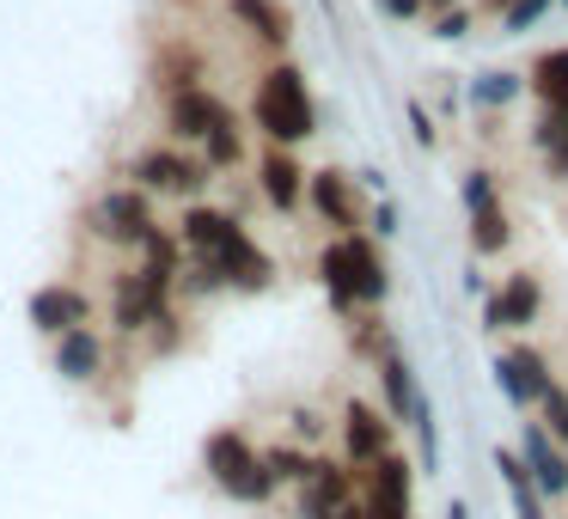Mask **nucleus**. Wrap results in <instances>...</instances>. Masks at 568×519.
<instances>
[{
  "label": "nucleus",
  "instance_id": "nucleus-1",
  "mask_svg": "<svg viewBox=\"0 0 568 519\" xmlns=\"http://www.w3.org/2000/svg\"><path fill=\"white\" fill-rule=\"evenodd\" d=\"M251 116H257V129L270 135V147H300V141H312L318 104H312V92H306V74H300L294 62H275L270 74H257Z\"/></svg>",
  "mask_w": 568,
  "mask_h": 519
},
{
  "label": "nucleus",
  "instance_id": "nucleus-2",
  "mask_svg": "<svg viewBox=\"0 0 568 519\" xmlns=\"http://www.w3.org/2000/svg\"><path fill=\"white\" fill-rule=\"evenodd\" d=\"M202 465H209V477L221 482L233 501H245V507H263L275 495V477L263 470V452L239 428L209 434V440H202Z\"/></svg>",
  "mask_w": 568,
  "mask_h": 519
},
{
  "label": "nucleus",
  "instance_id": "nucleus-3",
  "mask_svg": "<svg viewBox=\"0 0 568 519\" xmlns=\"http://www.w3.org/2000/svg\"><path fill=\"white\" fill-rule=\"evenodd\" d=\"M245 238H251L245 226H239L226 208H209V202H190L184 221H178V245L214 257V263H221V275H226V263L239 257V245H245Z\"/></svg>",
  "mask_w": 568,
  "mask_h": 519
},
{
  "label": "nucleus",
  "instance_id": "nucleus-4",
  "mask_svg": "<svg viewBox=\"0 0 568 519\" xmlns=\"http://www.w3.org/2000/svg\"><path fill=\"white\" fill-rule=\"evenodd\" d=\"M129 177H135V190H160V196H202V184H209V165L190 160V153H172V147H148L135 153V165H129Z\"/></svg>",
  "mask_w": 568,
  "mask_h": 519
},
{
  "label": "nucleus",
  "instance_id": "nucleus-5",
  "mask_svg": "<svg viewBox=\"0 0 568 519\" xmlns=\"http://www.w3.org/2000/svg\"><path fill=\"white\" fill-rule=\"evenodd\" d=\"M87 226L99 238H111V245H141V238L153 233V202H148V190H104L99 196V208L87 214Z\"/></svg>",
  "mask_w": 568,
  "mask_h": 519
},
{
  "label": "nucleus",
  "instance_id": "nucleus-6",
  "mask_svg": "<svg viewBox=\"0 0 568 519\" xmlns=\"http://www.w3.org/2000/svg\"><path fill=\"white\" fill-rule=\"evenodd\" d=\"M519 458H526V477H531V489H538V501H562L568 495V452L544 434V421H526Z\"/></svg>",
  "mask_w": 568,
  "mask_h": 519
},
{
  "label": "nucleus",
  "instance_id": "nucleus-7",
  "mask_svg": "<svg viewBox=\"0 0 568 519\" xmlns=\"http://www.w3.org/2000/svg\"><path fill=\"white\" fill-rule=\"evenodd\" d=\"M306 202L318 208L324 226H336V238H343V233H361V226H367V214H361V196H355V184H348L343 172H306Z\"/></svg>",
  "mask_w": 568,
  "mask_h": 519
},
{
  "label": "nucleus",
  "instance_id": "nucleus-8",
  "mask_svg": "<svg viewBox=\"0 0 568 519\" xmlns=\"http://www.w3.org/2000/svg\"><path fill=\"white\" fill-rule=\"evenodd\" d=\"M343 458L355 470H367L373 458L385 452V446H392V421H385V409H373V404H361V397H348L343 404Z\"/></svg>",
  "mask_w": 568,
  "mask_h": 519
},
{
  "label": "nucleus",
  "instance_id": "nucleus-9",
  "mask_svg": "<svg viewBox=\"0 0 568 519\" xmlns=\"http://www.w3.org/2000/svg\"><path fill=\"white\" fill-rule=\"evenodd\" d=\"M348 495H355V470H348L343 458H312V477L300 482L294 519H331Z\"/></svg>",
  "mask_w": 568,
  "mask_h": 519
},
{
  "label": "nucleus",
  "instance_id": "nucleus-10",
  "mask_svg": "<svg viewBox=\"0 0 568 519\" xmlns=\"http://www.w3.org/2000/svg\"><path fill=\"white\" fill-rule=\"evenodd\" d=\"M538 312H544V287H538L531 269H519L489 294L483 318H489V330H526V324H538Z\"/></svg>",
  "mask_w": 568,
  "mask_h": 519
},
{
  "label": "nucleus",
  "instance_id": "nucleus-11",
  "mask_svg": "<svg viewBox=\"0 0 568 519\" xmlns=\"http://www.w3.org/2000/svg\"><path fill=\"white\" fill-rule=\"evenodd\" d=\"M226 104H221V92H209V86H184V92H172L165 99V129H172V141H202L214 123H226Z\"/></svg>",
  "mask_w": 568,
  "mask_h": 519
},
{
  "label": "nucleus",
  "instance_id": "nucleus-12",
  "mask_svg": "<svg viewBox=\"0 0 568 519\" xmlns=\"http://www.w3.org/2000/svg\"><path fill=\"white\" fill-rule=\"evenodd\" d=\"M257 190L275 214H294L306 202V165L294 160V147H270L257 160Z\"/></svg>",
  "mask_w": 568,
  "mask_h": 519
},
{
  "label": "nucleus",
  "instance_id": "nucleus-13",
  "mask_svg": "<svg viewBox=\"0 0 568 519\" xmlns=\"http://www.w3.org/2000/svg\"><path fill=\"white\" fill-rule=\"evenodd\" d=\"M26 318L38 324L43 336H62V330H74V324H92V299L80 294V287L50 282V287H38V294H31Z\"/></svg>",
  "mask_w": 568,
  "mask_h": 519
},
{
  "label": "nucleus",
  "instance_id": "nucleus-14",
  "mask_svg": "<svg viewBox=\"0 0 568 519\" xmlns=\"http://www.w3.org/2000/svg\"><path fill=\"white\" fill-rule=\"evenodd\" d=\"M343 251H348V275H355V306H385V294H392V269H385L379 245H373L367 233H343Z\"/></svg>",
  "mask_w": 568,
  "mask_h": 519
},
{
  "label": "nucleus",
  "instance_id": "nucleus-15",
  "mask_svg": "<svg viewBox=\"0 0 568 519\" xmlns=\"http://www.w3.org/2000/svg\"><path fill=\"white\" fill-rule=\"evenodd\" d=\"M50 343H55V373H62L68 385L99 379V367H104V343H99V330H92V324H74V330L50 336Z\"/></svg>",
  "mask_w": 568,
  "mask_h": 519
},
{
  "label": "nucleus",
  "instance_id": "nucleus-16",
  "mask_svg": "<svg viewBox=\"0 0 568 519\" xmlns=\"http://www.w3.org/2000/svg\"><path fill=\"white\" fill-rule=\"evenodd\" d=\"M379 379H385V421H409V409L422 404V385H416V367H409L397 348H385L379 355Z\"/></svg>",
  "mask_w": 568,
  "mask_h": 519
},
{
  "label": "nucleus",
  "instance_id": "nucleus-17",
  "mask_svg": "<svg viewBox=\"0 0 568 519\" xmlns=\"http://www.w3.org/2000/svg\"><path fill=\"white\" fill-rule=\"evenodd\" d=\"M531 92H538L544 111H568V43H556V50H544L538 62H531Z\"/></svg>",
  "mask_w": 568,
  "mask_h": 519
},
{
  "label": "nucleus",
  "instance_id": "nucleus-18",
  "mask_svg": "<svg viewBox=\"0 0 568 519\" xmlns=\"http://www.w3.org/2000/svg\"><path fill=\"white\" fill-rule=\"evenodd\" d=\"M153 86H165V99L184 86H202V55L190 43H160V55H153Z\"/></svg>",
  "mask_w": 568,
  "mask_h": 519
},
{
  "label": "nucleus",
  "instance_id": "nucleus-19",
  "mask_svg": "<svg viewBox=\"0 0 568 519\" xmlns=\"http://www.w3.org/2000/svg\"><path fill=\"white\" fill-rule=\"evenodd\" d=\"M233 19L251 31V38L275 43V50L294 38V19H287V7H275V0H233Z\"/></svg>",
  "mask_w": 568,
  "mask_h": 519
},
{
  "label": "nucleus",
  "instance_id": "nucleus-20",
  "mask_svg": "<svg viewBox=\"0 0 568 519\" xmlns=\"http://www.w3.org/2000/svg\"><path fill=\"white\" fill-rule=\"evenodd\" d=\"M318 282H324V294H331V312H336V318L361 312V306H355V275H348V251H343V238H336V245H324V257H318Z\"/></svg>",
  "mask_w": 568,
  "mask_h": 519
},
{
  "label": "nucleus",
  "instance_id": "nucleus-21",
  "mask_svg": "<svg viewBox=\"0 0 568 519\" xmlns=\"http://www.w3.org/2000/svg\"><path fill=\"white\" fill-rule=\"evenodd\" d=\"M507 245H514V221H507L501 202L470 208V251H477V257H501Z\"/></svg>",
  "mask_w": 568,
  "mask_h": 519
},
{
  "label": "nucleus",
  "instance_id": "nucleus-22",
  "mask_svg": "<svg viewBox=\"0 0 568 519\" xmlns=\"http://www.w3.org/2000/svg\"><path fill=\"white\" fill-rule=\"evenodd\" d=\"M111 312H116V330H123V336L148 330L153 306H148V294H141L135 269H129V275H116V282H111Z\"/></svg>",
  "mask_w": 568,
  "mask_h": 519
},
{
  "label": "nucleus",
  "instance_id": "nucleus-23",
  "mask_svg": "<svg viewBox=\"0 0 568 519\" xmlns=\"http://www.w3.org/2000/svg\"><path fill=\"white\" fill-rule=\"evenodd\" d=\"M348 348L367 355V360H379L385 348H397V343H392V330H385V318H373V312L361 306V312H348Z\"/></svg>",
  "mask_w": 568,
  "mask_h": 519
},
{
  "label": "nucleus",
  "instance_id": "nucleus-24",
  "mask_svg": "<svg viewBox=\"0 0 568 519\" xmlns=\"http://www.w3.org/2000/svg\"><path fill=\"white\" fill-rule=\"evenodd\" d=\"M263 470H270L275 482H306L312 477V446H294V440H282V446H270V452H263Z\"/></svg>",
  "mask_w": 568,
  "mask_h": 519
},
{
  "label": "nucleus",
  "instance_id": "nucleus-25",
  "mask_svg": "<svg viewBox=\"0 0 568 519\" xmlns=\"http://www.w3.org/2000/svg\"><path fill=\"white\" fill-rule=\"evenodd\" d=\"M239 123L233 116H226V123H214L209 135H202V165H209V172H226V165H239Z\"/></svg>",
  "mask_w": 568,
  "mask_h": 519
},
{
  "label": "nucleus",
  "instance_id": "nucleus-26",
  "mask_svg": "<svg viewBox=\"0 0 568 519\" xmlns=\"http://www.w3.org/2000/svg\"><path fill=\"white\" fill-rule=\"evenodd\" d=\"M507 360H514V373H519V391H526V404H538V391L550 385V360H544L531 343L507 348Z\"/></svg>",
  "mask_w": 568,
  "mask_h": 519
},
{
  "label": "nucleus",
  "instance_id": "nucleus-27",
  "mask_svg": "<svg viewBox=\"0 0 568 519\" xmlns=\"http://www.w3.org/2000/svg\"><path fill=\"white\" fill-rule=\"evenodd\" d=\"M519 86H526L519 74H507V68H489V74H477V86H470V92H477L483 111H507V104L519 99Z\"/></svg>",
  "mask_w": 568,
  "mask_h": 519
},
{
  "label": "nucleus",
  "instance_id": "nucleus-28",
  "mask_svg": "<svg viewBox=\"0 0 568 519\" xmlns=\"http://www.w3.org/2000/svg\"><path fill=\"white\" fill-rule=\"evenodd\" d=\"M538 409H544V434H550L556 446H568V391L556 379L538 391Z\"/></svg>",
  "mask_w": 568,
  "mask_h": 519
},
{
  "label": "nucleus",
  "instance_id": "nucleus-29",
  "mask_svg": "<svg viewBox=\"0 0 568 519\" xmlns=\"http://www.w3.org/2000/svg\"><path fill=\"white\" fill-rule=\"evenodd\" d=\"M550 7H556V0H514V7L501 13V31H507V38H519V31H531Z\"/></svg>",
  "mask_w": 568,
  "mask_h": 519
},
{
  "label": "nucleus",
  "instance_id": "nucleus-30",
  "mask_svg": "<svg viewBox=\"0 0 568 519\" xmlns=\"http://www.w3.org/2000/svg\"><path fill=\"white\" fill-rule=\"evenodd\" d=\"M409 507L416 501H397V495H379V489L361 495V519H409Z\"/></svg>",
  "mask_w": 568,
  "mask_h": 519
},
{
  "label": "nucleus",
  "instance_id": "nucleus-31",
  "mask_svg": "<svg viewBox=\"0 0 568 519\" xmlns=\"http://www.w3.org/2000/svg\"><path fill=\"white\" fill-rule=\"evenodd\" d=\"M531 141H538L544 153H556V147L568 141V111H544V116H538V129H531Z\"/></svg>",
  "mask_w": 568,
  "mask_h": 519
},
{
  "label": "nucleus",
  "instance_id": "nucleus-32",
  "mask_svg": "<svg viewBox=\"0 0 568 519\" xmlns=\"http://www.w3.org/2000/svg\"><path fill=\"white\" fill-rule=\"evenodd\" d=\"M489 202H501L495 172H465V214H470V208H489Z\"/></svg>",
  "mask_w": 568,
  "mask_h": 519
},
{
  "label": "nucleus",
  "instance_id": "nucleus-33",
  "mask_svg": "<svg viewBox=\"0 0 568 519\" xmlns=\"http://www.w3.org/2000/svg\"><path fill=\"white\" fill-rule=\"evenodd\" d=\"M495 385H501V397H507V404H514V409H531L526 404V391H519V373H514V360H507V355H495Z\"/></svg>",
  "mask_w": 568,
  "mask_h": 519
},
{
  "label": "nucleus",
  "instance_id": "nucleus-34",
  "mask_svg": "<svg viewBox=\"0 0 568 519\" xmlns=\"http://www.w3.org/2000/svg\"><path fill=\"white\" fill-rule=\"evenodd\" d=\"M465 31H470V7H465V0H458V7H446V13H434V38L453 43V38H465Z\"/></svg>",
  "mask_w": 568,
  "mask_h": 519
},
{
  "label": "nucleus",
  "instance_id": "nucleus-35",
  "mask_svg": "<svg viewBox=\"0 0 568 519\" xmlns=\"http://www.w3.org/2000/svg\"><path fill=\"white\" fill-rule=\"evenodd\" d=\"M404 116H409V135H416V147H434V141H440V129H434L428 104H416V99H409V104H404Z\"/></svg>",
  "mask_w": 568,
  "mask_h": 519
},
{
  "label": "nucleus",
  "instance_id": "nucleus-36",
  "mask_svg": "<svg viewBox=\"0 0 568 519\" xmlns=\"http://www.w3.org/2000/svg\"><path fill=\"white\" fill-rule=\"evenodd\" d=\"M287 434H294V446H312V440L324 434L318 409H287Z\"/></svg>",
  "mask_w": 568,
  "mask_h": 519
},
{
  "label": "nucleus",
  "instance_id": "nucleus-37",
  "mask_svg": "<svg viewBox=\"0 0 568 519\" xmlns=\"http://www.w3.org/2000/svg\"><path fill=\"white\" fill-rule=\"evenodd\" d=\"M367 221H373V233H379V238H392V233H404V226H397V221H404V214H397V202H379V208H373V214H367Z\"/></svg>",
  "mask_w": 568,
  "mask_h": 519
},
{
  "label": "nucleus",
  "instance_id": "nucleus-38",
  "mask_svg": "<svg viewBox=\"0 0 568 519\" xmlns=\"http://www.w3.org/2000/svg\"><path fill=\"white\" fill-rule=\"evenodd\" d=\"M379 13H385V19H416L422 0H379Z\"/></svg>",
  "mask_w": 568,
  "mask_h": 519
},
{
  "label": "nucleus",
  "instance_id": "nucleus-39",
  "mask_svg": "<svg viewBox=\"0 0 568 519\" xmlns=\"http://www.w3.org/2000/svg\"><path fill=\"white\" fill-rule=\"evenodd\" d=\"M331 519H361V501H355V495H348V501H343V507H336V513H331Z\"/></svg>",
  "mask_w": 568,
  "mask_h": 519
},
{
  "label": "nucleus",
  "instance_id": "nucleus-40",
  "mask_svg": "<svg viewBox=\"0 0 568 519\" xmlns=\"http://www.w3.org/2000/svg\"><path fill=\"white\" fill-rule=\"evenodd\" d=\"M440 519H470V507H465V501H458V495H453V501H446V513H440Z\"/></svg>",
  "mask_w": 568,
  "mask_h": 519
},
{
  "label": "nucleus",
  "instance_id": "nucleus-41",
  "mask_svg": "<svg viewBox=\"0 0 568 519\" xmlns=\"http://www.w3.org/2000/svg\"><path fill=\"white\" fill-rule=\"evenodd\" d=\"M550 165H556V172H562V177H568V141H562V147H556V153H550Z\"/></svg>",
  "mask_w": 568,
  "mask_h": 519
},
{
  "label": "nucleus",
  "instance_id": "nucleus-42",
  "mask_svg": "<svg viewBox=\"0 0 568 519\" xmlns=\"http://www.w3.org/2000/svg\"><path fill=\"white\" fill-rule=\"evenodd\" d=\"M446 7H458V0H422V13H446Z\"/></svg>",
  "mask_w": 568,
  "mask_h": 519
},
{
  "label": "nucleus",
  "instance_id": "nucleus-43",
  "mask_svg": "<svg viewBox=\"0 0 568 519\" xmlns=\"http://www.w3.org/2000/svg\"><path fill=\"white\" fill-rule=\"evenodd\" d=\"M507 7H514V0H483V13H495V19H501Z\"/></svg>",
  "mask_w": 568,
  "mask_h": 519
},
{
  "label": "nucleus",
  "instance_id": "nucleus-44",
  "mask_svg": "<svg viewBox=\"0 0 568 519\" xmlns=\"http://www.w3.org/2000/svg\"><path fill=\"white\" fill-rule=\"evenodd\" d=\"M562 452H568V446H562Z\"/></svg>",
  "mask_w": 568,
  "mask_h": 519
}]
</instances>
